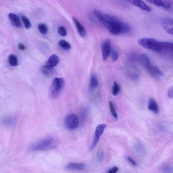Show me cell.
<instances>
[{"label": "cell", "instance_id": "obj_1", "mask_svg": "<svg viewBox=\"0 0 173 173\" xmlns=\"http://www.w3.org/2000/svg\"><path fill=\"white\" fill-rule=\"evenodd\" d=\"M94 13L112 35H116L125 34L130 30L128 24L114 16L97 9L94 10Z\"/></svg>", "mask_w": 173, "mask_h": 173}, {"label": "cell", "instance_id": "obj_2", "mask_svg": "<svg viewBox=\"0 0 173 173\" xmlns=\"http://www.w3.org/2000/svg\"><path fill=\"white\" fill-rule=\"evenodd\" d=\"M57 146L56 140L52 138H45L32 145L31 149L33 151H43L55 149Z\"/></svg>", "mask_w": 173, "mask_h": 173}, {"label": "cell", "instance_id": "obj_3", "mask_svg": "<svg viewBox=\"0 0 173 173\" xmlns=\"http://www.w3.org/2000/svg\"><path fill=\"white\" fill-rule=\"evenodd\" d=\"M65 81L63 78L56 77L52 81L49 90V95L52 99H55L60 95L64 88Z\"/></svg>", "mask_w": 173, "mask_h": 173}, {"label": "cell", "instance_id": "obj_4", "mask_svg": "<svg viewBox=\"0 0 173 173\" xmlns=\"http://www.w3.org/2000/svg\"><path fill=\"white\" fill-rule=\"evenodd\" d=\"M138 43L140 45L146 49L156 52L161 51V42L155 39L142 38L138 40Z\"/></svg>", "mask_w": 173, "mask_h": 173}, {"label": "cell", "instance_id": "obj_5", "mask_svg": "<svg viewBox=\"0 0 173 173\" xmlns=\"http://www.w3.org/2000/svg\"><path fill=\"white\" fill-rule=\"evenodd\" d=\"M64 123L67 129L69 130H74L76 129L79 125V118L76 115L70 114L66 118Z\"/></svg>", "mask_w": 173, "mask_h": 173}, {"label": "cell", "instance_id": "obj_6", "mask_svg": "<svg viewBox=\"0 0 173 173\" xmlns=\"http://www.w3.org/2000/svg\"><path fill=\"white\" fill-rule=\"evenodd\" d=\"M106 127V124H102L99 125L97 127L95 133L94 137L93 142L90 150H92L94 149L97 146L100 139Z\"/></svg>", "mask_w": 173, "mask_h": 173}, {"label": "cell", "instance_id": "obj_7", "mask_svg": "<svg viewBox=\"0 0 173 173\" xmlns=\"http://www.w3.org/2000/svg\"><path fill=\"white\" fill-rule=\"evenodd\" d=\"M111 40L108 39L105 40L102 43L101 46V51L103 59L105 61L108 59L110 52Z\"/></svg>", "mask_w": 173, "mask_h": 173}, {"label": "cell", "instance_id": "obj_8", "mask_svg": "<svg viewBox=\"0 0 173 173\" xmlns=\"http://www.w3.org/2000/svg\"><path fill=\"white\" fill-rule=\"evenodd\" d=\"M126 72L127 76L133 80L136 81L139 79V73L137 69L135 66L129 65L126 69Z\"/></svg>", "mask_w": 173, "mask_h": 173}, {"label": "cell", "instance_id": "obj_9", "mask_svg": "<svg viewBox=\"0 0 173 173\" xmlns=\"http://www.w3.org/2000/svg\"><path fill=\"white\" fill-rule=\"evenodd\" d=\"M127 1L131 5L136 6L143 10L147 12H150L151 10V8L143 0H128Z\"/></svg>", "mask_w": 173, "mask_h": 173}, {"label": "cell", "instance_id": "obj_10", "mask_svg": "<svg viewBox=\"0 0 173 173\" xmlns=\"http://www.w3.org/2000/svg\"><path fill=\"white\" fill-rule=\"evenodd\" d=\"M148 2L156 6L168 9L171 7V3L166 0H146Z\"/></svg>", "mask_w": 173, "mask_h": 173}, {"label": "cell", "instance_id": "obj_11", "mask_svg": "<svg viewBox=\"0 0 173 173\" xmlns=\"http://www.w3.org/2000/svg\"><path fill=\"white\" fill-rule=\"evenodd\" d=\"M86 166V164L84 163L72 162L67 164L65 168L68 170L82 171L85 169Z\"/></svg>", "mask_w": 173, "mask_h": 173}, {"label": "cell", "instance_id": "obj_12", "mask_svg": "<svg viewBox=\"0 0 173 173\" xmlns=\"http://www.w3.org/2000/svg\"><path fill=\"white\" fill-rule=\"evenodd\" d=\"M146 70L150 75L155 77L160 78L163 76L162 72L156 66L151 65Z\"/></svg>", "mask_w": 173, "mask_h": 173}, {"label": "cell", "instance_id": "obj_13", "mask_svg": "<svg viewBox=\"0 0 173 173\" xmlns=\"http://www.w3.org/2000/svg\"><path fill=\"white\" fill-rule=\"evenodd\" d=\"M60 61L59 57L57 55L54 54L49 57L45 63V66L51 67H54L58 64Z\"/></svg>", "mask_w": 173, "mask_h": 173}, {"label": "cell", "instance_id": "obj_14", "mask_svg": "<svg viewBox=\"0 0 173 173\" xmlns=\"http://www.w3.org/2000/svg\"><path fill=\"white\" fill-rule=\"evenodd\" d=\"M138 60L140 64L146 69L151 65L149 57L145 54L140 55Z\"/></svg>", "mask_w": 173, "mask_h": 173}, {"label": "cell", "instance_id": "obj_15", "mask_svg": "<svg viewBox=\"0 0 173 173\" xmlns=\"http://www.w3.org/2000/svg\"><path fill=\"white\" fill-rule=\"evenodd\" d=\"M148 109L156 114H158L159 112L157 103L153 98L150 99L149 102V105L148 106Z\"/></svg>", "mask_w": 173, "mask_h": 173}, {"label": "cell", "instance_id": "obj_16", "mask_svg": "<svg viewBox=\"0 0 173 173\" xmlns=\"http://www.w3.org/2000/svg\"><path fill=\"white\" fill-rule=\"evenodd\" d=\"M73 21L75 23L78 32L82 37H84L86 34V31L84 27L75 17L72 18Z\"/></svg>", "mask_w": 173, "mask_h": 173}, {"label": "cell", "instance_id": "obj_17", "mask_svg": "<svg viewBox=\"0 0 173 173\" xmlns=\"http://www.w3.org/2000/svg\"><path fill=\"white\" fill-rule=\"evenodd\" d=\"M9 17L14 26L17 27H22L21 21L17 15L14 13H10L9 15Z\"/></svg>", "mask_w": 173, "mask_h": 173}, {"label": "cell", "instance_id": "obj_18", "mask_svg": "<svg viewBox=\"0 0 173 173\" xmlns=\"http://www.w3.org/2000/svg\"><path fill=\"white\" fill-rule=\"evenodd\" d=\"M98 80L96 76L93 75L91 77L89 88L90 90H93L96 88L98 86Z\"/></svg>", "mask_w": 173, "mask_h": 173}, {"label": "cell", "instance_id": "obj_19", "mask_svg": "<svg viewBox=\"0 0 173 173\" xmlns=\"http://www.w3.org/2000/svg\"><path fill=\"white\" fill-rule=\"evenodd\" d=\"M41 71L44 75L47 76H50L54 72L55 68L51 67L46 66H43L41 68Z\"/></svg>", "mask_w": 173, "mask_h": 173}, {"label": "cell", "instance_id": "obj_20", "mask_svg": "<svg viewBox=\"0 0 173 173\" xmlns=\"http://www.w3.org/2000/svg\"><path fill=\"white\" fill-rule=\"evenodd\" d=\"M8 60L10 64L12 67L18 65V58L16 55L13 54L10 55L8 57Z\"/></svg>", "mask_w": 173, "mask_h": 173}, {"label": "cell", "instance_id": "obj_21", "mask_svg": "<svg viewBox=\"0 0 173 173\" xmlns=\"http://www.w3.org/2000/svg\"><path fill=\"white\" fill-rule=\"evenodd\" d=\"M120 91V86H119L117 82H114L112 88V93L113 95L114 96H117Z\"/></svg>", "mask_w": 173, "mask_h": 173}, {"label": "cell", "instance_id": "obj_22", "mask_svg": "<svg viewBox=\"0 0 173 173\" xmlns=\"http://www.w3.org/2000/svg\"><path fill=\"white\" fill-rule=\"evenodd\" d=\"M59 44V46L62 48L66 50H69L71 48V45L67 41L64 40H62L60 41Z\"/></svg>", "mask_w": 173, "mask_h": 173}, {"label": "cell", "instance_id": "obj_23", "mask_svg": "<svg viewBox=\"0 0 173 173\" xmlns=\"http://www.w3.org/2000/svg\"><path fill=\"white\" fill-rule=\"evenodd\" d=\"M38 28L41 34L45 35L47 33L48 27L46 24L44 23L40 24H39Z\"/></svg>", "mask_w": 173, "mask_h": 173}, {"label": "cell", "instance_id": "obj_24", "mask_svg": "<svg viewBox=\"0 0 173 173\" xmlns=\"http://www.w3.org/2000/svg\"><path fill=\"white\" fill-rule=\"evenodd\" d=\"M109 106L111 114L115 119H118L117 114L112 101H110L109 102Z\"/></svg>", "mask_w": 173, "mask_h": 173}, {"label": "cell", "instance_id": "obj_25", "mask_svg": "<svg viewBox=\"0 0 173 173\" xmlns=\"http://www.w3.org/2000/svg\"><path fill=\"white\" fill-rule=\"evenodd\" d=\"M22 19L26 28L27 29L30 28L31 27V23L30 20L26 17L25 16H22Z\"/></svg>", "mask_w": 173, "mask_h": 173}, {"label": "cell", "instance_id": "obj_26", "mask_svg": "<svg viewBox=\"0 0 173 173\" xmlns=\"http://www.w3.org/2000/svg\"><path fill=\"white\" fill-rule=\"evenodd\" d=\"M59 34L61 36L65 37L67 35V31L66 28L63 27L61 26L57 29Z\"/></svg>", "mask_w": 173, "mask_h": 173}, {"label": "cell", "instance_id": "obj_27", "mask_svg": "<svg viewBox=\"0 0 173 173\" xmlns=\"http://www.w3.org/2000/svg\"><path fill=\"white\" fill-rule=\"evenodd\" d=\"M111 55H112V60L113 62L116 61L118 58V53L116 49H113L112 53H111Z\"/></svg>", "mask_w": 173, "mask_h": 173}, {"label": "cell", "instance_id": "obj_28", "mask_svg": "<svg viewBox=\"0 0 173 173\" xmlns=\"http://www.w3.org/2000/svg\"><path fill=\"white\" fill-rule=\"evenodd\" d=\"M162 170L164 172L169 173L173 171V168L170 165L166 164L163 167Z\"/></svg>", "mask_w": 173, "mask_h": 173}, {"label": "cell", "instance_id": "obj_29", "mask_svg": "<svg viewBox=\"0 0 173 173\" xmlns=\"http://www.w3.org/2000/svg\"><path fill=\"white\" fill-rule=\"evenodd\" d=\"M88 110L85 109L83 113L82 114V121H84L85 120V119L88 113Z\"/></svg>", "mask_w": 173, "mask_h": 173}, {"label": "cell", "instance_id": "obj_30", "mask_svg": "<svg viewBox=\"0 0 173 173\" xmlns=\"http://www.w3.org/2000/svg\"><path fill=\"white\" fill-rule=\"evenodd\" d=\"M164 30L167 33L171 35H173V29L172 28H171L167 26H165L163 27Z\"/></svg>", "mask_w": 173, "mask_h": 173}, {"label": "cell", "instance_id": "obj_31", "mask_svg": "<svg viewBox=\"0 0 173 173\" xmlns=\"http://www.w3.org/2000/svg\"><path fill=\"white\" fill-rule=\"evenodd\" d=\"M127 160H128V162L130 163L132 165L134 166H137V163L135 161L130 157H127Z\"/></svg>", "mask_w": 173, "mask_h": 173}, {"label": "cell", "instance_id": "obj_32", "mask_svg": "<svg viewBox=\"0 0 173 173\" xmlns=\"http://www.w3.org/2000/svg\"><path fill=\"white\" fill-rule=\"evenodd\" d=\"M119 168L115 166L111 168L109 170L108 172L109 173H116L118 171Z\"/></svg>", "mask_w": 173, "mask_h": 173}, {"label": "cell", "instance_id": "obj_33", "mask_svg": "<svg viewBox=\"0 0 173 173\" xmlns=\"http://www.w3.org/2000/svg\"><path fill=\"white\" fill-rule=\"evenodd\" d=\"M167 96L170 98H173V89L171 87L169 90L167 92Z\"/></svg>", "mask_w": 173, "mask_h": 173}, {"label": "cell", "instance_id": "obj_34", "mask_svg": "<svg viewBox=\"0 0 173 173\" xmlns=\"http://www.w3.org/2000/svg\"><path fill=\"white\" fill-rule=\"evenodd\" d=\"M18 48L19 50L22 51H24L25 50L26 48L23 44L21 43H19L18 44Z\"/></svg>", "mask_w": 173, "mask_h": 173}, {"label": "cell", "instance_id": "obj_35", "mask_svg": "<svg viewBox=\"0 0 173 173\" xmlns=\"http://www.w3.org/2000/svg\"><path fill=\"white\" fill-rule=\"evenodd\" d=\"M104 158V153L103 151H102L100 155L99 161L100 162H102L103 161Z\"/></svg>", "mask_w": 173, "mask_h": 173}, {"label": "cell", "instance_id": "obj_36", "mask_svg": "<svg viewBox=\"0 0 173 173\" xmlns=\"http://www.w3.org/2000/svg\"><path fill=\"white\" fill-rule=\"evenodd\" d=\"M164 23L172 25V20L171 19H167L164 20L163 22Z\"/></svg>", "mask_w": 173, "mask_h": 173}, {"label": "cell", "instance_id": "obj_37", "mask_svg": "<svg viewBox=\"0 0 173 173\" xmlns=\"http://www.w3.org/2000/svg\"><path fill=\"white\" fill-rule=\"evenodd\" d=\"M126 1H127V0H126Z\"/></svg>", "mask_w": 173, "mask_h": 173}]
</instances>
